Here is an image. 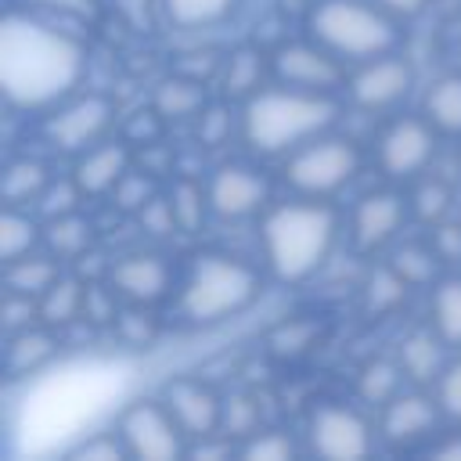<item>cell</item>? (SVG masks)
Wrapping results in <instances>:
<instances>
[{"instance_id":"7","label":"cell","mask_w":461,"mask_h":461,"mask_svg":"<svg viewBox=\"0 0 461 461\" xmlns=\"http://www.w3.org/2000/svg\"><path fill=\"white\" fill-rule=\"evenodd\" d=\"M119 436L126 439L130 457H140V461H173L191 450L187 447L191 436L180 429V421L169 414L162 400L130 403L119 418Z\"/></svg>"},{"instance_id":"40","label":"cell","mask_w":461,"mask_h":461,"mask_svg":"<svg viewBox=\"0 0 461 461\" xmlns=\"http://www.w3.org/2000/svg\"><path fill=\"white\" fill-rule=\"evenodd\" d=\"M436 385H439V389H436V400H439L443 414H447L450 421H461V360L447 364V367L439 371Z\"/></svg>"},{"instance_id":"5","label":"cell","mask_w":461,"mask_h":461,"mask_svg":"<svg viewBox=\"0 0 461 461\" xmlns=\"http://www.w3.org/2000/svg\"><path fill=\"white\" fill-rule=\"evenodd\" d=\"M310 36L339 58L367 61L393 54L400 29L393 14L371 0H321L310 11Z\"/></svg>"},{"instance_id":"44","label":"cell","mask_w":461,"mask_h":461,"mask_svg":"<svg viewBox=\"0 0 461 461\" xmlns=\"http://www.w3.org/2000/svg\"><path fill=\"white\" fill-rule=\"evenodd\" d=\"M432 249L439 252L443 263H457V259H461V227H454V223H436V230H432Z\"/></svg>"},{"instance_id":"24","label":"cell","mask_w":461,"mask_h":461,"mask_svg":"<svg viewBox=\"0 0 461 461\" xmlns=\"http://www.w3.org/2000/svg\"><path fill=\"white\" fill-rule=\"evenodd\" d=\"M40 313L50 324H68L79 313H86V285L76 277H58L43 295H40Z\"/></svg>"},{"instance_id":"11","label":"cell","mask_w":461,"mask_h":461,"mask_svg":"<svg viewBox=\"0 0 461 461\" xmlns=\"http://www.w3.org/2000/svg\"><path fill=\"white\" fill-rule=\"evenodd\" d=\"M310 450L335 461L364 457L371 450V429L353 407H317L310 418Z\"/></svg>"},{"instance_id":"25","label":"cell","mask_w":461,"mask_h":461,"mask_svg":"<svg viewBox=\"0 0 461 461\" xmlns=\"http://www.w3.org/2000/svg\"><path fill=\"white\" fill-rule=\"evenodd\" d=\"M40 238L43 234H40L36 220H29L25 212H18L14 205L4 209V216H0V259L4 263H14V259L29 256L40 245Z\"/></svg>"},{"instance_id":"18","label":"cell","mask_w":461,"mask_h":461,"mask_svg":"<svg viewBox=\"0 0 461 461\" xmlns=\"http://www.w3.org/2000/svg\"><path fill=\"white\" fill-rule=\"evenodd\" d=\"M126 173H130V148L119 140H97L72 166V180L83 194H108Z\"/></svg>"},{"instance_id":"34","label":"cell","mask_w":461,"mask_h":461,"mask_svg":"<svg viewBox=\"0 0 461 461\" xmlns=\"http://www.w3.org/2000/svg\"><path fill=\"white\" fill-rule=\"evenodd\" d=\"M263 54H256V50H238V54H230V61H227V90L230 94H256L259 90V76H263V61H259Z\"/></svg>"},{"instance_id":"31","label":"cell","mask_w":461,"mask_h":461,"mask_svg":"<svg viewBox=\"0 0 461 461\" xmlns=\"http://www.w3.org/2000/svg\"><path fill=\"white\" fill-rule=\"evenodd\" d=\"M43 238L58 256L76 259V256H83L90 249V223L83 216H76V212H65V216H54V223H50V230Z\"/></svg>"},{"instance_id":"37","label":"cell","mask_w":461,"mask_h":461,"mask_svg":"<svg viewBox=\"0 0 461 461\" xmlns=\"http://www.w3.org/2000/svg\"><path fill=\"white\" fill-rule=\"evenodd\" d=\"M411 209H414V216L421 220V223H443V216L450 212V191H447V184H439V180H425L418 191H414V198H411Z\"/></svg>"},{"instance_id":"36","label":"cell","mask_w":461,"mask_h":461,"mask_svg":"<svg viewBox=\"0 0 461 461\" xmlns=\"http://www.w3.org/2000/svg\"><path fill=\"white\" fill-rule=\"evenodd\" d=\"M245 461H288L295 457V443L285 432H252L241 443Z\"/></svg>"},{"instance_id":"30","label":"cell","mask_w":461,"mask_h":461,"mask_svg":"<svg viewBox=\"0 0 461 461\" xmlns=\"http://www.w3.org/2000/svg\"><path fill=\"white\" fill-rule=\"evenodd\" d=\"M169 202H173V216H176V230L184 234H194L205 220V209L209 205V191H202L194 180H176L173 191H169Z\"/></svg>"},{"instance_id":"45","label":"cell","mask_w":461,"mask_h":461,"mask_svg":"<svg viewBox=\"0 0 461 461\" xmlns=\"http://www.w3.org/2000/svg\"><path fill=\"white\" fill-rule=\"evenodd\" d=\"M371 4H378L393 18H414V14H421L429 7V0H371Z\"/></svg>"},{"instance_id":"28","label":"cell","mask_w":461,"mask_h":461,"mask_svg":"<svg viewBox=\"0 0 461 461\" xmlns=\"http://www.w3.org/2000/svg\"><path fill=\"white\" fill-rule=\"evenodd\" d=\"M432 324L436 335L450 346H461V281H439L432 292Z\"/></svg>"},{"instance_id":"47","label":"cell","mask_w":461,"mask_h":461,"mask_svg":"<svg viewBox=\"0 0 461 461\" xmlns=\"http://www.w3.org/2000/svg\"><path fill=\"white\" fill-rule=\"evenodd\" d=\"M223 130H227V119H223V112H220V108H212V112H205V115H202V130H198V133H202V140L216 144Z\"/></svg>"},{"instance_id":"21","label":"cell","mask_w":461,"mask_h":461,"mask_svg":"<svg viewBox=\"0 0 461 461\" xmlns=\"http://www.w3.org/2000/svg\"><path fill=\"white\" fill-rule=\"evenodd\" d=\"M155 108L162 112V119H187L198 115L205 108V90L198 79L191 76H173L155 90Z\"/></svg>"},{"instance_id":"19","label":"cell","mask_w":461,"mask_h":461,"mask_svg":"<svg viewBox=\"0 0 461 461\" xmlns=\"http://www.w3.org/2000/svg\"><path fill=\"white\" fill-rule=\"evenodd\" d=\"M425 119L439 130L457 137L461 133V76H439L425 94Z\"/></svg>"},{"instance_id":"16","label":"cell","mask_w":461,"mask_h":461,"mask_svg":"<svg viewBox=\"0 0 461 461\" xmlns=\"http://www.w3.org/2000/svg\"><path fill=\"white\" fill-rule=\"evenodd\" d=\"M162 403L169 407V414L180 421V429L191 436V439H205V436H216L220 429V418H223V400L202 385V382H191V378H176L166 385L162 393Z\"/></svg>"},{"instance_id":"22","label":"cell","mask_w":461,"mask_h":461,"mask_svg":"<svg viewBox=\"0 0 461 461\" xmlns=\"http://www.w3.org/2000/svg\"><path fill=\"white\" fill-rule=\"evenodd\" d=\"M54 357V339L40 328H22L7 335V371L11 375H25L36 371L40 364H47Z\"/></svg>"},{"instance_id":"13","label":"cell","mask_w":461,"mask_h":461,"mask_svg":"<svg viewBox=\"0 0 461 461\" xmlns=\"http://www.w3.org/2000/svg\"><path fill=\"white\" fill-rule=\"evenodd\" d=\"M205 191H209L212 212L223 216V220H245V216L259 212L267 205V198H270L267 180L252 166H241V162L220 166Z\"/></svg>"},{"instance_id":"23","label":"cell","mask_w":461,"mask_h":461,"mask_svg":"<svg viewBox=\"0 0 461 461\" xmlns=\"http://www.w3.org/2000/svg\"><path fill=\"white\" fill-rule=\"evenodd\" d=\"M439 335L432 331H414L400 342V367L407 378L414 382H429V378H439Z\"/></svg>"},{"instance_id":"12","label":"cell","mask_w":461,"mask_h":461,"mask_svg":"<svg viewBox=\"0 0 461 461\" xmlns=\"http://www.w3.org/2000/svg\"><path fill=\"white\" fill-rule=\"evenodd\" d=\"M411 83H414V68L396 54H382V58H367L349 76L346 90L360 108H389L407 97Z\"/></svg>"},{"instance_id":"35","label":"cell","mask_w":461,"mask_h":461,"mask_svg":"<svg viewBox=\"0 0 461 461\" xmlns=\"http://www.w3.org/2000/svg\"><path fill=\"white\" fill-rule=\"evenodd\" d=\"M68 457H72V461H126V457H130V447H126V439L115 436V432H94L90 439L76 443V447L68 450Z\"/></svg>"},{"instance_id":"2","label":"cell","mask_w":461,"mask_h":461,"mask_svg":"<svg viewBox=\"0 0 461 461\" xmlns=\"http://www.w3.org/2000/svg\"><path fill=\"white\" fill-rule=\"evenodd\" d=\"M339 115V104L328 94L281 86V90H256L245 101L241 130L252 151L259 155H281L295 151L299 144L321 137Z\"/></svg>"},{"instance_id":"20","label":"cell","mask_w":461,"mask_h":461,"mask_svg":"<svg viewBox=\"0 0 461 461\" xmlns=\"http://www.w3.org/2000/svg\"><path fill=\"white\" fill-rule=\"evenodd\" d=\"M47 191V166L36 158H14L7 162L4 176H0V194L7 205H22L29 198H43Z\"/></svg>"},{"instance_id":"43","label":"cell","mask_w":461,"mask_h":461,"mask_svg":"<svg viewBox=\"0 0 461 461\" xmlns=\"http://www.w3.org/2000/svg\"><path fill=\"white\" fill-rule=\"evenodd\" d=\"M310 324H303V321H295V324H285L281 331H274L270 335V349L277 353V357H295V353H303L306 346H310Z\"/></svg>"},{"instance_id":"29","label":"cell","mask_w":461,"mask_h":461,"mask_svg":"<svg viewBox=\"0 0 461 461\" xmlns=\"http://www.w3.org/2000/svg\"><path fill=\"white\" fill-rule=\"evenodd\" d=\"M162 4H166L169 22H176L184 29L216 25V22H223L238 7V0H162Z\"/></svg>"},{"instance_id":"41","label":"cell","mask_w":461,"mask_h":461,"mask_svg":"<svg viewBox=\"0 0 461 461\" xmlns=\"http://www.w3.org/2000/svg\"><path fill=\"white\" fill-rule=\"evenodd\" d=\"M36 313H40V299L36 295L7 292V299H4V328H7V335L11 331H22V328H32V317Z\"/></svg>"},{"instance_id":"9","label":"cell","mask_w":461,"mask_h":461,"mask_svg":"<svg viewBox=\"0 0 461 461\" xmlns=\"http://www.w3.org/2000/svg\"><path fill=\"white\" fill-rule=\"evenodd\" d=\"M115 122V108L108 97L101 94H90V97H79L65 108H58L50 119H47V140L58 148V151H68V155H83L86 148H94L108 126Z\"/></svg>"},{"instance_id":"1","label":"cell","mask_w":461,"mask_h":461,"mask_svg":"<svg viewBox=\"0 0 461 461\" xmlns=\"http://www.w3.org/2000/svg\"><path fill=\"white\" fill-rule=\"evenodd\" d=\"M83 72V50L22 14H7L0 29V79L14 104L40 108L65 97Z\"/></svg>"},{"instance_id":"10","label":"cell","mask_w":461,"mask_h":461,"mask_svg":"<svg viewBox=\"0 0 461 461\" xmlns=\"http://www.w3.org/2000/svg\"><path fill=\"white\" fill-rule=\"evenodd\" d=\"M436 126L429 119H396L378 140V166L389 176H414L436 155Z\"/></svg>"},{"instance_id":"15","label":"cell","mask_w":461,"mask_h":461,"mask_svg":"<svg viewBox=\"0 0 461 461\" xmlns=\"http://www.w3.org/2000/svg\"><path fill=\"white\" fill-rule=\"evenodd\" d=\"M407 220V202L393 191H371L353 209V245L360 252L385 249Z\"/></svg>"},{"instance_id":"8","label":"cell","mask_w":461,"mask_h":461,"mask_svg":"<svg viewBox=\"0 0 461 461\" xmlns=\"http://www.w3.org/2000/svg\"><path fill=\"white\" fill-rule=\"evenodd\" d=\"M274 76L285 86H299V90H317L328 94L335 86L346 83V72L339 65V54H331L324 43H281L270 54Z\"/></svg>"},{"instance_id":"26","label":"cell","mask_w":461,"mask_h":461,"mask_svg":"<svg viewBox=\"0 0 461 461\" xmlns=\"http://www.w3.org/2000/svg\"><path fill=\"white\" fill-rule=\"evenodd\" d=\"M4 267H7V274H4L7 292H25V295H36V299L61 277L58 267L43 256H22V259L4 263Z\"/></svg>"},{"instance_id":"39","label":"cell","mask_w":461,"mask_h":461,"mask_svg":"<svg viewBox=\"0 0 461 461\" xmlns=\"http://www.w3.org/2000/svg\"><path fill=\"white\" fill-rule=\"evenodd\" d=\"M112 194H115V202H119L122 209L140 212V209H144V205L155 198V184H151L144 173H133V169H130V173H126V176L115 184V191H112Z\"/></svg>"},{"instance_id":"6","label":"cell","mask_w":461,"mask_h":461,"mask_svg":"<svg viewBox=\"0 0 461 461\" xmlns=\"http://www.w3.org/2000/svg\"><path fill=\"white\" fill-rule=\"evenodd\" d=\"M357 169H360V151L353 140L313 137L292 151V158L285 166V180L303 198H324V194H335L339 187H346Z\"/></svg>"},{"instance_id":"14","label":"cell","mask_w":461,"mask_h":461,"mask_svg":"<svg viewBox=\"0 0 461 461\" xmlns=\"http://www.w3.org/2000/svg\"><path fill=\"white\" fill-rule=\"evenodd\" d=\"M108 281H112V292H119L126 303L151 306V303L166 299L173 270L158 252H130V256L112 263Z\"/></svg>"},{"instance_id":"46","label":"cell","mask_w":461,"mask_h":461,"mask_svg":"<svg viewBox=\"0 0 461 461\" xmlns=\"http://www.w3.org/2000/svg\"><path fill=\"white\" fill-rule=\"evenodd\" d=\"M18 4H36L50 11H65V14H86L94 7V0H18Z\"/></svg>"},{"instance_id":"4","label":"cell","mask_w":461,"mask_h":461,"mask_svg":"<svg viewBox=\"0 0 461 461\" xmlns=\"http://www.w3.org/2000/svg\"><path fill=\"white\" fill-rule=\"evenodd\" d=\"M263 292V277L256 267L234 256L205 252L194 256L191 274L180 288L176 310L187 324H220L241 310H249Z\"/></svg>"},{"instance_id":"32","label":"cell","mask_w":461,"mask_h":461,"mask_svg":"<svg viewBox=\"0 0 461 461\" xmlns=\"http://www.w3.org/2000/svg\"><path fill=\"white\" fill-rule=\"evenodd\" d=\"M393 267H396V274L407 281V285H429L432 277H436V267L443 263L439 259V252L429 245H403V249H396L393 252V259H389Z\"/></svg>"},{"instance_id":"17","label":"cell","mask_w":461,"mask_h":461,"mask_svg":"<svg viewBox=\"0 0 461 461\" xmlns=\"http://www.w3.org/2000/svg\"><path fill=\"white\" fill-rule=\"evenodd\" d=\"M439 400H429L425 393H396L389 403H382V436L389 443H414L429 436L439 425Z\"/></svg>"},{"instance_id":"42","label":"cell","mask_w":461,"mask_h":461,"mask_svg":"<svg viewBox=\"0 0 461 461\" xmlns=\"http://www.w3.org/2000/svg\"><path fill=\"white\" fill-rule=\"evenodd\" d=\"M137 216H140L144 230H151V234H158V238L176 230V216H173V202H169V198H158V194H155Z\"/></svg>"},{"instance_id":"38","label":"cell","mask_w":461,"mask_h":461,"mask_svg":"<svg viewBox=\"0 0 461 461\" xmlns=\"http://www.w3.org/2000/svg\"><path fill=\"white\" fill-rule=\"evenodd\" d=\"M220 429H227V436H252V432H259V407L249 396H241V393L227 396L223 400Z\"/></svg>"},{"instance_id":"3","label":"cell","mask_w":461,"mask_h":461,"mask_svg":"<svg viewBox=\"0 0 461 461\" xmlns=\"http://www.w3.org/2000/svg\"><path fill=\"white\" fill-rule=\"evenodd\" d=\"M263 252L281 281H303L310 277L331 252L339 234V216L331 205L310 198V202H288L267 212L263 220Z\"/></svg>"},{"instance_id":"48","label":"cell","mask_w":461,"mask_h":461,"mask_svg":"<svg viewBox=\"0 0 461 461\" xmlns=\"http://www.w3.org/2000/svg\"><path fill=\"white\" fill-rule=\"evenodd\" d=\"M436 457H461V439H447L436 447Z\"/></svg>"},{"instance_id":"33","label":"cell","mask_w":461,"mask_h":461,"mask_svg":"<svg viewBox=\"0 0 461 461\" xmlns=\"http://www.w3.org/2000/svg\"><path fill=\"white\" fill-rule=\"evenodd\" d=\"M400 378H403V367L400 364L371 360L364 367V375H360V396L367 403H389L400 393Z\"/></svg>"},{"instance_id":"27","label":"cell","mask_w":461,"mask_h":461,"mask_svg":"<svg viewBox=\"0 0 461 461\" xmlns=\"http://www.w3.org/2000/svg\"><path fill=\"white\" fill-rule=\"evenodd\" d=\"M407 288H411V285L396 274L393 263L371 270L367 281H364V306H367V313H375V317H378V313H393V310L403 303Z\"/></svg>"}]
</instances>
